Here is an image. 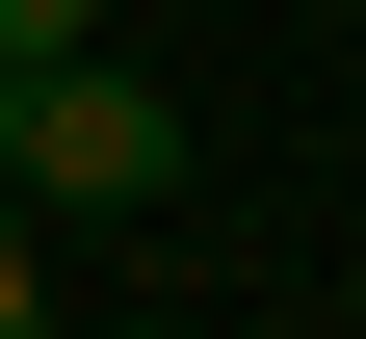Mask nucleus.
Here are the masks:
<instances>
[{
  "instance_id": "nucleus-3",
  "label": "nucleus",
  "mask_w": 366,
  "mask_h": 339,
  "mask_svg": "<svg viewBox=\"0 0 366 339\" xmlns=\"http://www.w3.org/2000/svg\"><path fill=\"white\" fill-rule=\"evenodd\" d=\"M0 53H105V0H0Z\"/></svg>"
},
{
  "instance_id": "nucleus-2",
  "label": "nucleus",
  "mask_w": 366,
  "mask_h": 339,
  "mask_svg": "<svg viewBox=\"0 0 366 339\" xmlns=\"http://www.w3.org/2000/svg\"><path fill=\"white\" fill-rule=\"evenodd\" d=\"M53 313V209H26V183H0V339Z\"/></svg>"
},
{
  "instance_id": "nucleus-1",
  "label": "nucleus",
  "mask_w": 366,
  "mask_h": 339,
  "mask_svg": "<svg viewBox=\"0 0 366 339\" xmlns=\"http://www.w3.org/2000/svg\"><path fill=\"white\" fill-rule=\"evenodd\" d=\"M0 183L79 209V235H131V209H183V105L131 53H0Z\"/></svg>"
}]
</instances>
